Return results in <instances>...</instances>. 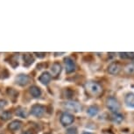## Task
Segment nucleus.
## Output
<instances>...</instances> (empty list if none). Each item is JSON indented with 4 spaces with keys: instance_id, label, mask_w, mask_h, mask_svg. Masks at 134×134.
<instances>
[{
    "instance_id": "obj_1",
    "label": "nucleus",
    "mask_w": 134,
    "mask_h": 134,
    "mask_svg": "<svg viewBox=\"0 0 134 134\" xmlns=\"http://www.w3.org/2000/svg\"><path fill=\"white\" fill-rule=\"evenodd\" d=\"M85 88L87 90V92L91 96H99L103 91L102 87L97 82H88L86 83Z\"/></svg>"
},
{
    "instance_id": "obj_2",
    "label": "nucleus",
    "mask_w": 134,
    "mask_h": 134,
    "mask_svg": "<svg viewBox=\"0 0 134 134\" xmlns=\"http://www.w3.org/2000/svg\"><path fill=\"white\" fill-rule=\"evenodd\" d=\"M106 105H107V108L110 110L111 112L113 113H118V111L120 110V103L116 99L115 97H109L107 100H106Z\"/></svg>"
},
{
    "instance_id": "obj_3",
    "label": "nucleus",
    "mask_w": 134,
    "mask_h": 134,
    "mask_svg": "<svg viewBox=\"0 0 134 134\" xmlns=\"http://www.w3.org/2000/svg\"><path fill=\"white\" fill-rule=\"evenodd\" d=\"M64 107L68 110H70L75 112H80L82 110V105L79 103L74 102V101H69L64 103Z\"/></svg>"
},
{
    "instance_id": "obj_4",
    "label": "nucleus",
    "mask_w": 134,
    "mask_h": 134,
    "mask_svg": "<svg viewBox=\"0 0 134 134\" xmlns=\"http://www.w3.org/2000/svg\"><path fill=\"white\" fill-rule=\"evenodd\" d=\"M121 69H122V65L118 62H114L110 63L108 67V72L110 75H118L121 71Z\"/></svg>"
},
{
    "instance_id": "obj_5",
    "label": "nucleus",
    "mask_w": 134,
    "mask_h": 134,
    "mask_svg": "<svg viewBox=\"0 0 134 134\" xmlns=\"http://www.w3.org/2000/svg\"><path fill=\"white\" fill-rule=\"evenodd\" d=\"M45 110H46V109H45V107L43 105L35 104L32 106L31 109V113H32V115L35 116V117H41L45 113Z\"/></svg>"
},
{
    "instance_id": "obj_6",
    "label": "nucleus",
    "mask_w": 134,
    "mask_h": 134,
    "mask_svg": "<svg viewBox=\"0 0 134 134\" xmlns=\"http://www.w3.org/2000/svg\"><path fill=\"white\" fill-rule=\"evenodd\" d=\"M74 120H75L74 116L67 112L63 113L62 115V117H60V123L65 126L71 125V124L74 122Z\"/></svg>"
},
{
    "instance_id": "obj_7",
    "label": "nucleus",
    "mask_w": 134,
    "mask_h": 134,
    "mask_svg": "<svg viewBox=\"0 0 134 134\" xmlns=\"http://www.w3.org/2000/svg\"><path fill=\"white\" fill-rule=\"evenodd\" d=\"M65 68L67 73H72L75 70V63L74 62L71 58L68 57L65 59Z\"/></svg>"
},
{
    "instance_id": "obj_8",
    "label": "nucleus",
    "mask_w": 134,
    "mask_h": 134,
    "mask_svg": "<svg viewBox=\"0 0 134 134\" xmlns=\"http://www.w3.org/2000/svg\"><path fill=\"white\" fill-rule=\"evenodd\" d=\"M15 82H16L17 84H19L20 86L26 85L29 82V76L26 75H19L16 77Z\"/></svg>"
},
{
    "instance_id": "obj_9",
    "label": "nucleus",
    "mask_w": 134,
    "mask_h": 134,
    "mask_svg": "<svg viewBox=\"0 0 134 134\" xmlns=\"http://www.w3.org/2000/svg\"><path fill=\"white\" fill-rule=\"evenodd\" d=\"M125 104L130 108H134V93H127L125 97Z\"/></svg>"
},
{
    "instance_id": "obj_10",
    "label": "nucleus",
    "mask_w": 134,
    "mask_h": 134,
    "mask_svg": "<svg viewBox=\"0 0 134 134\" xmlns=\"http://www.w3.org/2000/svg\"><path fill=\"white\" fill-rule=\"evenodd\" d=\"M39 80H40V82L42 83V84L47 85V83L51 81V75H50L49 73H47V72H45V73H43L41 75H40Z\"/></svg>"
},
{
    "instance_id": "obj_11",
    "label": "nucleus",
    "mask_w": 134,
    "mask_h": 134,
    "mask_svg": "<svg viewBox=\"0 0 134 134\" xmlns=\"http://www.w3.org/2000/svg\"><path fill=\"white\" fill-rule=\"evenodd\" d=\"M60 70H62V67H60V65L59 64V63H54L51 68L52 75L53 76H57V75L60 73Z\"/></svg>"
},
{
    "instance_id": "obj_12",
    "label": "nucleus",
    "mask_w": 134,
    "mask_h": 134,
    "mask_svg": "<svg viewBox=\"0 0 134 134\" xmlns=\"http://www.w3.org/2000/svg\"><path fill=\"white\" fill-rule=\"evenodd\" d=\"M30 93L34 97L37 98L40 97V95H41V90H40V88L36 87V86H32V87L30 88Z\"/></svg>"
},
{
    "instance_id": "obj_13",
    "label": "nucleus",
    "mask_w": 134,
    "mask_h": 134,
    "mask_svg": "<svg viewBox=\"0 0 134 134\" xmlns=\"http://www.w3.org/2000/svg\"><path fill=\"white\" fill-rule=\"evenodd\" d=\"M111 119L116 124H121V122L124 120V117L121 114H119V113H113Z\"/></svg>"
},
{
    "instance_id": "obj_14",
    "label": "nucleus",
    "mask_w": 134,
    "mask_h": 134,
    "mask_svg": "<svg viewBox=\"0 0 134 134\" xmlns=\"http://www.w3.org/2000/svg\"><path fill=\"white\" fill-rule=\"evenodd\" d=\"M34 62V58L31 54H26L24 55V64L25 66H30Z\"/></svg>"
},
{
    "instance_id": "obj_15",
    "label": "nucleus",
    "mask_w": 134,
    "mask_h": 134,
    "mask_svg": "<svg viewBox=\"0 0 134 134\" xmlns=\"http://www.w3.org/2000/svg\"><path fill=\"white\" fill-rule=\"evenodd\" d=\"M21 125H22V123L20 122V121H13V122H12L10 124L9 127L12 131H17L21 127Z\"/></svg>"
},
{
    "instance_id": "obj_16",
    "label": "nucleus",
    "mask_w": 134,
    "mask_h": 134,
    "mask_svg": "<svg viewBox=\"0 0 134 134\" xmlns=\"http://www.w3.org/2000/svg\"><path fill=\"white\" fill-rule=\"evenodd\" d=\"M98 110H98V108L97 106H90V107L88 109L87 113L90 117H94V116H96L98 113Z\"/></svg>"
},
{
    "instance_id": "obj_17",
    "label": "nucleus",
    "mask_w": 134,
    "mask_h": 134,
    "mask_svg": "<svg viewBox=\"0 0 134 134\" xmlns=\"http://www.w3.org/2000/svg\"><path fill=\"white\" fill-rule=\"evenodd\" d=\"M119 56L122 59H134V53H119Z\"/></svg>"
},
{
    "instance_id": "obj_18",
    "label": "nucleus",
    "mask_w": 134,
    "mask_h": 134,
    "mask_svg": "<svg viewBox=\"0 0 134 134\" xmlns=\"http://www.w3.org/2000/svg\"><path fill=\"white\" fill-rule=\"evenodd\" d=\"M125 71L127 74H132V73H134V63H131V64H128L126 66Z\"/></svg>"
},
{
    "instance_id": "obj_19",
    "label": "nucleus",
    "mask_w": 134,
    "mask_h": 134,
    "mask_svg": "<svg viewBox=\"0 0 134 134\" xmlns=\"http://www.w3.org/2000/svg\"><path fill=\"white\" fill-rule=\"evenodd\" d=\"M11 117H12V114L9 112V111H4L3 114L1 115V118H3V119H5V120L9 119V118H11Z\"/></svg>"
},
{
    "instance_id": "obj_20",
    "label": "nucleus",
    "mask_w": 134,
    "mask_h": 134,
    "mask_svg": "<svg viewBox=\"0 0 134 134\" xmlns=\"http://www.w3.org/2000/svg\"><path fill=\"white\" fill-rule=\"evenodd\" d=\"M66 134H77V129L75 127L69 128L67 130V132H66Z\"/></svg>"
},
{
    "instance_id": "obj_21",
    "label": "nucleus",
    "mask_w": 134,
    "mask_h": 134,
    "mask_svg": "<svg viewBox=\"0 0 134 134\" xmlns=\"http://www.w3.org/2000/svg\"><path fill=\"white\" fill-rule=\"evenodd\" d=\"M17 115L19 116L21 118H26V111L24 110H17Z\"/></svg>"
},
{
    "instance_id": "obj_22",
    "label": "nucleus",
    "mask_w": 134,
    "mask_h": 134,
    "mask_svg": "<svg viewBox=\"0 0 134 134\" xmlns=\"http://www.w3.org/2000/svg\"><path fill=\"white\" fill-rule=\"evenodd\" d=\"M6 105V102L4 100H0V110L4 109V107H5Z\"/></svg>"
},
{
    "instance_id": "obj_23",
    "label": "nucleus",
    "mask_w": 134,
    "mask_h": 134,
    "mask_svg": "<svg viewBox=\"0 0 134 134\" xmlns=\"http://www.w3.org/2000/svg\"><path fill=\"white\" fill-rule=\"evenodd\" d=\"M36 54H37V56L38 57H40V58H44L45 57V54L44 53H36Z\"/></svg>"
},
{
    "instance_id": "obj_24",
    "label": "nucleus",
    "mask_w": 134,
    "mask_h": 134,
    "mask_svg": "<svg viewBox=\"0 0 134 134\" xmlns=\"http://www.w3.org/2000/svg\"><path fill=\"white\" fill-rule=\"evenodd\" d=\"M21 134H32L30 131H24V132H22Z\"/></svg>"
},
{
    "instance_id": "obj_25",
    "label": "nucleus",
    "mask_w": 134,
    "mask_h": 134,
    "mask_svg": "<svg viewBox=\"0 0 134 134\" xmlns=\"http://www.w3.org/2000/svg\"><path fill=\"white\" fill-rule=\"evenodd\" d=\"M82 134H91V133H90V132H83Z\"/></svg>"
},
{
    "instance_id": "obj_26",
    "label": "nucleus",
    "mask_w": 134,
    "mask_h": 134,
    "mask_svg": "<svg viewBox=\"0 0 134 134\" xmlns=\"http://www.w3.org/2000/svg\"><path fill=\"white\" fill-rule=\"evenodd\" d=\"M133 134H134V133H133Z\"/></svg>"
}]
</instances>
